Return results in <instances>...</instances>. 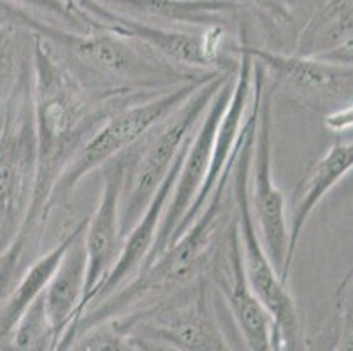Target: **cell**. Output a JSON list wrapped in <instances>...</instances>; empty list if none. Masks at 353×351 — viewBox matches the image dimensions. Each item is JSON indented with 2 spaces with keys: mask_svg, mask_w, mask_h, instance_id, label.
<instances>
[{
  "mask_svg": "<svg viewBox=\"0 0 353 351\" xmlns=\"http://www.w3.org/2000/svg\"><path fill=\"white\" fill-rule=\"evenodd\" d=\"M236 74L230 76L223 83V86L218 90L213 102L208 108L206 114H204V118L199 123L194 137L188 143L187 153H185V162H183L181 169H179L174 188H172V195L169 199L165 212H163L162 221H160L155 244H153L150 255L144 260L143 267L150 265L162 251H165L169 248L179 223H181L183 217L192 208V204H194V201L199 195V190L204 185V179H206L208 172H210L211 154H213V144L214 137H216L218 125H220L221 118L225 114L227 106H229L234 81H236Z\"/></svg>",
  "mask_w": 353,
  "mask_h": 351,
  "instance_id": "12",
  "label": "cell"
},
{
  "mask_svg": "<svg viewBox=\"0 0 353 351\" xmlns=\"http://www.w3.org/2000/svg\"><path fill=\"white\" fill-rule=\"evenodd\" d=\"M353 170V130L343 132L330 144L329 150L307 169L301 183L295 186L290 202V217H288V255L285 276H290L295 251L299 246L301 234L307 220L327 193L346 178Z\"/></svg>",
  "mask_w": 353,
  "mask_h": 351,
  "instance_id": "14",
  "label": "cell"
},
{
  "mask_svg": "<svg viewBox=\"0 0 353 351\" xmlns=\"http://www.w3.org/2000/svg\"><path fill=\"white\" fill-rule=\"evenodd\" d=\"M255 60L264 63L276 90H285L314 111H336L353 101V66L322 57L281 54L246 43Z\"/></svg>",
  "mask_w": 353,
  "mask_h": 351,
  "instance_id": "10",
  "label": "cell"
},
{
  "mask_svg": "<svg viewBox=\"0 0 353 351\" xmlns=\"http://www.w3.org/2000/svg\"><path fill=\"white\" fill-rule=\"evenodd\" d=\"M255 60V58H253ZM268 81L264 63H253V101L243 127V144L234 167V199H236V220L239 227L243 263L246 276L259 299L264 302L274 321L272 330V350H303L304 341L297 305L288 292L287 283L276 272L268 251L256 230L250 204V169H252L253 144H255L256 125H259L260 99Z\"/></svg>",
  "mask_w": 353,
  "mask_h": 351,
  "instance_id": "4",
  "label": "cell"
},
{
  "mask_svg": "<svg viewBox=\"0 0 353 351\" xmlns=\"http://www.w3.org/2000/svg\"><path fill=\"white\" fill-rule=\"evenodd\" d=\"M86 225H88V218H83L53 250L34 260L32 265L23 270V274L16 283V288H12L4 302L0 304V339H6L14 332L16 325L21 320L25 311L44 294L51 278L62 263L67 250L86 230Z\"/></svg>",
  "mask_w": 353,
  "mask_h": 351,
  "instance_id": "18",
  "label": "cell"
},
{
  "mask_svg": "<svg viewBox=\"0 0 353 351\" xmlns=\"http://www.w3.org/2000/svg\"><path fill=\"white\" fill-rule=\"evenodd\" d=\"M123 179L125 163L120 154H117L113 160H109L102 167L101 199H99L95 212L88 218V225L85 230L86 281L81 302V317L88 309V305L94 302L95 295L99 294V290L111 274V270L117 265L121 250H123L125 236L120 223Z\"/></svg>",
  "mask_w": 353,
  "mask_h": 351,
  "instance_id": "13",
  "label": "cell"
},
{
  "mask_svg": "<svg viewBox=\"0 0 353 351\" xmlns=\"http://www.w3.org/2000/svg\"><path fill=\"white\" fill-rule=\"evenodd\" d=\"M243 144V132L232 159L214 186L210 201L199 212L194 223L178 237L171 246L162 251L150 265L121 285L104 301L86 309L72 332L65 337L59 350H70L74 339L92 327L117 320L121 314L132 311L137 305L169 294L187 285L197 276L210 272L216 251L225 239L230 225L236 220V199H234V167Z\"/></svg>",
  "mask_w": 353,
  "mask_h": 351,
  "instance_id": "3",
  "label": "cell"
},
{
  "mask_svg": "<svg viewBox=\"0 0 353 351\" xmlns=\"http://www.w3.org/2000/svg\"><path fill=\"white\" fill-rule=\"evenodd\" d=\"M65 2H67V6L70 8V11L78 16V18L81 19L83 23H85L86 27H88V30H90V28H92V25H94V19H92V16H90L88 12H86L85 9L81 8V6H79L78 0H65Z\"/></svg>",
  "mask_w": 353,
  "mask_h": 351,
  "instance_id": "24",
  "label": "cell"
},
{
  "mask_svg": "<svg viewBox=\"0 0 353 351\" xmlns=\"http://www.w3.org/2000/svg\"><path fill=\"white\" fill-rule=\"evenodd\" d=\"M32 66L37 137L34 183L23 221L0 257V304L30 265L28 257L39 248L51 217V197L67 166L95 130L118 111L117 106L97 101L83 88L53 44L39 32L32 37Z\"/></svg>",
  "mask_w": 353,
  "mask_h": 351,
  "instance_id": "1",
  "label": "cell"
},
{
  "mask_svg": "<svg viewBox=\"0 0 353 351\" xmlns=\"http://www.w3.org/2000/svg\"><path fill=\"white\" fill-rule=\"evenodd\" d=\"M353 44V0H320L295 41V54L320 57Z\"/></svg>",
  "mask_w": 353,
  "mask_h": 351,
  "instance_id": "19",
  "label": "cell"
},
{
  "mask_svg": "<svg viewBox=\"0 0 353 351\" xmlns=\"http://www.w3.org/2000/svg\"><path fill=\"white\" fill-rule=\"evenodd\" d=\"M192 137H194V135H192ZM190 141H188V143H190ZM188 143L185 144L181 153L178 154V159L174 160L171 170L167 174V178L163 179L162 185L159 186L155 197H153L152 202L148 204L146 211L143 212V217L139 218V221L134 225L132 230L128 232L127 237H125V244L123 250H121L120 259H118L117 265L113 267L111 274L108 276L105 283L102 285V288L99 290V294L95 295L92 304H97V302L109 297L113 292H117V290L120 288L121 285H125L128 279H132L134 276L139 272L141 267H143L144 260L150 255V251H152L153 244H155L160 221H162L163 212H165L169 199H171L172 195V188H174L179 169H181L183 162H185V153H187Z\"/></svg>",
  "mask_w": 353,
  "mask_h": 351,
  "instance_id": "16",
  "label": "cell"
},
{
  "mask_svg": "<svg viewBox=\"0 0 353 351\" xmlns=\"http://www.w3.org/2000/svg\"><path fill=\"white\" fill-rule=\"evenodd\" d=\"M78 2L94 19L92 28H105V30L137 39L179 66L208 70V72L211 70H237L239 67V58L229 60L223 57L225 28H208V30H202L201 34L178 30V28L162 27V25L121 14L97 0H78Z\"/></svg>",
  "mask_w": 353,
  "mask_h": 351,
  "instance_id": "8",
  "label": "cell"
},
{
  "mask_svg": "<svg viewBox=\"0 0 353 351\" xmlns=\"http://www.w3.org/2000/svg\"><path fill=\"white\" fill-rule=\"evenodd\" d=\"M218 72H223V70H218ZM218 72L210 74L208 77H202L197 81L176 86V88L152 97L148 101L121 108L109 116L108 120L95 130V134L83 144L81 150L67 166L60 181L57 183V188L51 197V212L69 201L74 188L90 172L104 167L117 154L123 153L137 141L143 139L148 132L157 127L162 120H165L167 116L174 112L179 106L185 104L208 79L216 76Z\"/></svg>",
  "mask_w": 353,
  "mask_h": 351,
  "instance_id": "7",
  "label": "cell"
},
{
  "mask_svg": "<svg viewBox=\"0 0 353 351\" xmlns=\"http://www.w3.org/2000/svg\"><path fill=\"white\" fill-rule=\"evenodd\" d=\"M338 313L339 325L338 350H353V269L338 286Z\"/></svg>",
  "mask_w": 353,
  "mask_h": 351,
  "instance_id": "22",
  "label": "cell"
},
{
  "mask_svg": "<svg viewBox=\"0 0 353 351\" xmlns=\"http://www.w3.org/2000/svg\"><path fill=\"white\" fill-rule=\"evenodd\" d=\"M86 281L85 232L67 250L62 263L44 290V309L54 336V350L72 332L81 317Z\"/></svg>",
  "mask_w": 353,
  "mask_h": 351,
  "instance_id": "17",
  "label": "cell"
},
{
  "mask_svg": "<svg viewBox=\"0 0 353 351\" xmlns=\"http://www.w3.org/2000/svg\"><path fill=\"white\" fill-rule=\"evenodd\" d=\"M113 11L150 23L208 30L236 21L245 6L237 0H97Z\"/></svg>",
  "mask_w": 353,
  "mask_h": 351,
  "instance_id": "15",
  "label": "cell"
},
{
  "mask_svg": "<svg viewBox=\"0 0 353 351\" xmlns=\"http://www.w3.org/2000/svg\"><path fill=\"white\" fill-rule=\"evenodd\" d=\"M70 350H111V351H141L143 344L134 337L121 332L113 321H105L79 334Z\"/></svg>",
  "mask_w": 353,
  "mask_h": 351,
  "instance_id": "21",
  "label": "cell"
},
{
  "mask_svg": "<svg viewBox=\"0 0 353 351\" xmlns=\"http://www.w3.org/2000/svg\"><path fill=\"white\" fill-rule=\"evenodd\" d=\"M210 278L214 288L221 292L245 348L253 351L272 350L274 321L246 276L237 220L232 221L225 239L214 255L210 267Z\"/></svg>",
  "mask_w": 353,
  "mask_h": 351,
  "instance_id": "11",
  "label": "cell"
},
{
  "mask_svg": "<svg viewBox=\"0 0 353 351\" xmlns=\"http://www.w3.org/2000/svg\"><path fill=\"white\" fill-rule=\"evenodd\" d=\"M9 2L20 6V8H34V9H39V11L50 12V14L59 16V18L65 19V21H70L72 27L78 28V30L81 32L88 30V27L83 23L81 19L70 11V8L67 6L65 0H9Z\"/></svg>",
  "mask_w": 353,
  "mask_h": 351,
  "instance_id": "23",
  "label": "cell"
},
{
  "mask_svg": "<svg viewBox=\"0 0 353 351\" xmlns=\"http://www.w3.org/2000/svg\"><path fill=\"white\" fill-rule=\"evenodd\" d=\"M276 85L269 79L260 99L259 125L253 144L252 169H250V204L253 220L276 272L288 283L285 276L288 255V217L283 192L272 178V109H274Z\"/></svg>",
  "mask_w": 353,
  "mask_h": 351,
  "instance_id": "9",
  "label": "cell"
},
{
  "mask_svg": "<svg viewBox=\"0 0 353 351\" xmlns=\"http://www.w3.org/2000/svg\"><path fill=\"white\" fill-rule=\"evenodd\" d=\"M213 288L210 272H204L111 321L144 350H232L216 313Z\"/></svg>",
  "mask_w": 353,
  "mask_h": 351,
  "instance_id": "5",
  "label": "cell"
},
{
  "mask_svg": "<svg viewBox=\"0 0 353 351\" xmlns=\"http://www.w3.org/2000/svg\"><path fill=\"white\" fill-rule=\"evenodd\" d=\"M35 32L53 44L90 95L118 109L218 72L179 66L137 39L105 28L70 32L37 19Z\"/></svg>",
  "mask_w": 353,
  "mask_h": 351,
  "instance_id": "2",
  "label": "cell"
},
{
  "mask_svg": "<svg viewBox=\"0 0 353 351\" xmlns=\"http://www.w3.org/2000/svg\"><path fill=\"white\" fill-rule=\"evenodd\" d=\"M237 2H241V4L245 6V4H246V2H248V0H237Z\"/></svg>",
  "mask_w": 353,
  "mask_h": 351,
  "instance_id": "25",
  "label": "cell"
},
{
  "mask_svg": "<svg viewBox=\"0 0 353 351\" xmlns=\"http://www.w3.org/2000/svg\"><path fill=\"white\" fill-rule=\"evenodd\" d=\"M236 72L223 70L208 79L185 104L153 127L134 146L120 153L125 163L120 202V223L125 237L143 217L178 154L192 139L218 90Z\"/></svg>",
  "mask_w": 353,
  "mask_h": 351,
  "instance_id": "6",
  "label": "cell"
},
{
  "mask_svg": "<svg viewBox=\"0 0 353 351\" xmlns=\"http://www.w3.org/2000/svg\"><path fill=\"white\" fill-rule=\"evenodd\" d=\"M12 344L16 350H54V336L41 295L25 311L14 328Z\"/></svg>",
  "mask_w": 353,
  "mask_h": 351,
  "instance_id": "20",
  "label": "cell"
}]
</instances>
